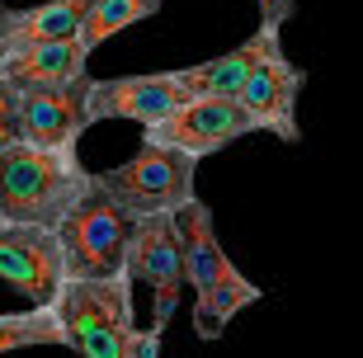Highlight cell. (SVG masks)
Segmentation results:
<instances>
[{"label":"cell","instance_id":"1","mask_svg":"<svg viewBox=\"0 0 363 358\" xmlns=\"http://www.w3.org/2000/svg\"><path fill=\"white\" fill-rule=\"evenodd\" d=\"M94 174L76 160V146H28L14 142L0 156V217L5 222L62 226V217L81 203Z\"/></svg>","mask_w":363,"mask_h":358},{"label":"cell","instance_id":"2","mask_svg":"<svg viewBox=\"0 0 363 358\" xmlns=\"http://www.w3.org/2000/svg\"><path fill=\"white\" fill-rule=\"evenodd\" d=\"M133 269L108 279H67L57 292V316L67 330V349L81 358H133Z\"/></svg>","mask_w":363,"mask_h":358},{"label":"cell","instance_id":"3","mask_svg":"<svg viewBox=\"0 0 363 358\" xmlns=\"http://www.w3.org/2000/svg\"><path fill=\"white\" fill-rule=\"evenodd\" d=\"M133 226H137V217L123 213L118 203L99 189V179H90L81 203L57 226L67 279H108V274H123L128 269V245H133Z\"/></svg>","mask_w":363,"mask_h":358},{"label":"cell","instance_id":"4","mask_svg":"<svg viewBox=\"0 0 363 358\" xmlns=\"http://www.w3.org/2000/svg\"><path fill=\"white\" fill-rule=\"evenodd\" d=\"M194 174H199V156L175 151V146L142 142L133 160H123L113 170H99V189L133 217H156V213H179L194 194Z\"/></svg>","mask_w":363,"mask_h":358},{"label":"cell","instance_id":"5","mask_svg":"<svg viewBox=\"0 0 363 358\" xmlns=\"http://www.w3.org/2000/svg\"><path fill=\"white\" fill-rule=\"evenodd\" d=\"M128 269L137 283L151 288V325H170L179 306V288H184V236H179L175 213L137 217L133 245H128Z\"/></svg>","mask_w":363,"mask_h":358},{"label":"cell","instance_id":"6","mask_svg":"<svg viewBox=\"0 0 363 358\" xmlns=\"http://www.w3.org/2000/svg\"><path fill=\"white\" fill-rule=\"evenodd\" d=\"M245 133H259V128L236 94H194L170 118L151 123L147 133H142V142L175 146V151H189V156L203 160V156H213V151H222V146L241 142Z\"/></svg>","mask_w":363,"mask_h":358},{"label":"cell","instance_id":"7","mask_svg":"<svg viewBox=\"0 0 363 358\" xmlns=\"http://www.w3.org/2000/svg\"><path fill=\"white\" fill-rule=\"evenodd\" d=\"M90 85L94 76L62 80V85H24L14 94V128H19V142L28 146H67L81 142V133L90 128Z\"/></svg>","mask_w":363,"mask_h":358},{"label":"cell","instance_id":"8","mask_svg":"<svg viewBox=\"0 0 363 358\" xmlns=\"http://www.w3.org/2000/svg\"><path fill=\"white\" fill-rule=\"evenodd\" d=\"M0 279L10 283L14 292H24L33 306H52L62 283H67L57 226L5 222L0 217Z\"/></svg>","mask_w":363,"mask_h":358},{"label":"cell","instance_id":"9","mask_svg":"<svg viewBox=\"0 0 363 358\" xmlns=\"http://www.w3.org/2000/svg\"><path fill=\"white\" fill-rule=\"evenodd\" d=\"M194 94L179 80V71H156V76H113L90 85V123L104 118H133L142 128L170 118L179 104H189Z\"/></svg>","mask_w":363,"mask_h":358},{"label":"cell","instance_id":"10","mask_svg":"<svg viewBox=\"0 0 363 358\" xmlns=\"http://www.w3.org/2000/svg\"><path fill=\"white\" fill-rule=\"evenodd\" d=\"M302 85H307V71L293 67L288 62V52H269L264 62L255 67V76L241 85V99L245 113L255 118L259 133H274L283 137V142H297L302 137V128H297V94H302Z\"/></svg>","mask_w":363,"mask_h":358},{"label":"cell","instance_id":"11","mask_svg":"<svg viewBox=\"0 0 363 358\" xmlns=\"http://www.w3.org/2000/svg\"><path fill=\"white\" fill-rule=\"evenodd\" d=\"M90 47L81 38H48V43H10L0 47V80L14 90L24 85H62V80L85 76Z\"/></svg>","mask_w":363,"mask_h":358},{"label":"cell","instance_id":"12","mask_svg":"<svg viewBox=\"0 0 363 358\" xmlns=\"http://www.w3.org/2000/svg\"><path fill=\"white\" fill-rule=\"evenodd\" d=\"M179 236H184V283H194V292H213L217 283H231L241 269L227 259L222 240L213 226V208L203 198H189L179 208Z\"/></svg>","mask_w":363,"mask_h":358},{"label":"cell","instance_id":"13","mask_svg":"<svg viewBox=\"0 0 363 358\" xmlns=\"http://www.w3.org/2000/svg\"><path fill=\"white\" fill-rule=\"evenodd\" d=\"M269 52H279V28L259 24V33H250L241 47H231L213 62H199V67H184L179 80L189 85V94H241V85L255 76V67Z\"/></svg>","mask_w":363,"mask_h":358},{"label":"cell","instance_id":"14","mask_svg":"<svg viewBox=\"0 0 363 358\" xmlns=\"http://www.w3.org/2000/svg\"><path fill=\"white\" fill-rule=\"evenodd\" d=\"M94 0H43L28 10H10L0 0V47L10 43H48V38H81V24Z\"/></svg>","mask_w":363,"mask_h":358},{"label":"cell","instance_id":"15","mask_svg":"<svg viewBox=\"0 0 363 358\" xmlns=\"http://www.w3.org/2000/svg\"><path fill=\"white\" fill-rule=\"evenodd\" d=\"M259 297L264 292L245 279V274H236L231 283H217L213 292H199V306H194V330H199V340H217L231 325V316L245 311L250 302H259Z\"/></svg>","mask_w":363,"mask_h":358},{"label":"cell","instance_id":"16","mask_svg":"<svg viewBox=\"0 0 363 358\" xmlns=\"http://www.w3.org/2000/svg\"><path fill=\"white\" fill-rule=\"evenodd\" d=\"M52 345H67V330H62L57 306H33V311L0 316V354H14V349H52Z\"/></svg>","mask_w":363,"mask_h":358},{"label":"cell","instance_id":"17","mask_svg":"<svg viewBox=\"0 0 363 358\" xmlns=\"http://www.w3.org/2000/svg\"><path fill=\"white\" fill-rule=\"evenodd\" d=\"M156 10H161V0H94L90 14H85V24H81V43L94 52L104 38L142 24V19H151Z\"/></svg>","mask_w":363,"mask_h":358},{"label":"cell","instance_id":"18","mask_svg":"<svg viewBox=\"0 0 363 358\" xmlns=\"http://www.w3.org/2000/svg\"><path fill=\"white\" fill-rule=\"evenodd\" d=\"M293 14H297V0H259V24L269 28H283Z\"/></svg>","mask_w":363,"mask_h":358},{"label":"cell","instance_id":"19","mask_svg":"<svg viewBox=\"0 0 363 358\" xmlns=\"http://www.w3.org/2000/svg\"><path fill=\"white\" fill-rule=\"evenodd\" d=\"M14 94L19 90H14L10 80H0V118H14Z\"/></svg>","mask_w":363,"mask_h":358},{"label":"cell","instance_id":"20","mask_svg":"<svg viewBox=\"0 0 363 358\" xmlns=\"http://www.w3.org/2000/svg\"><path fill=\"white\" fill-rule=\"evenodd\" d=\"M14 142H19V128H14V118H0V156H5Z\"/></svg>","mask_w":363,"mask_h":358}]
</instances>
